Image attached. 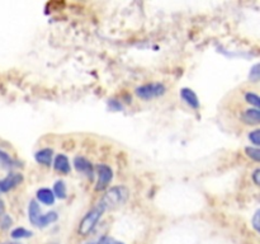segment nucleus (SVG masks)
Here are the masks:
<instances>
[{"label":"nucleus","instance_id":"obj_15","mask_svg":"<svg viewBox=\"0 0 260 244\" xmlns=\"http://www.w3.org/2000/svg\"><path fill=\"white\" fill-rule=\"evenodd\" d=\"M32 235V231L27 230L24 228H17L12 231L13 239H20V238H29Z\"/></svg>","mask_w":260,"mask_h":244},{"label":"nucleus","instance_id":"obj_6","mask_svg":"<svg viewBox=\"0 0 260 244\" xmlns=\"http://www.w3.org/2000/svg\"><path fill=\"white\" fill-rule=\"evenodd\" d=\"M180 97H182L183 101H184L188 106L192 107V108L196 109L200 107V99H198L197 94H196L192 89L183 88L182 90H180Z\"/></svg>","mask_w":260,"mask_h":244},{"label":"nucleus","instance_id":"obj_27","mask_svg":"<svg viewBox=\"0 0 260 244\" xmlns=\"http://www.w3.org/2000/svg\"><path fill=\"white\" fill-rule=\"evenodd\" d=\"M88 244H93V243H88Z\"/></svg>","mask_w":260,"mask_h":244},{"label":"nucleus","instance_id":"obj_19","mask_svg":"<svg viewBox=\"0 0 260 244\" xmlns=\"http://www.w3.org/2000/svg\"><path fill=\"white\" fill-rule=\"evenodd\" d=\"M260 78V65L259 64H255V65L251 68L250 73H249V79H250L251 81H254V83H256V81L259 80Z\"/></svg>","mask_w":260,"mask_h":244},{"label":"nucleus","instance_id":"obj_23","mask_svg":"<svg viewBox=\"0 0 260 244\" xmlns=\"http://www.w3.org/2000/svg\"><path fill=\"white\" fill-rule=\"evenodd\" d=\"M259 215H260V211L258 210L255 212V215H254V218H253V226H254V229H255L256 231H259V229H260V226H259Z\"/></svg>","mask_w":260,"mask_h":244},{"label":"nucleus","instance_id":"obj_11","mask_svg":"<svg viewBox=\"0 0 260 244\" xmlns=\"http://www.w3.org/2000/svg\"><path fill=\"white\" fill-rule=\"evenodd\" d=\"M52 154L53 151L51 149H42L36 152L35 158L40 164L50 165L51 162H52Z\"/></svg>","mask_w":260,"mask_h":244},{"label":"nucleus","instance_id":"obj_26","mask_svg":"<svg viewBox=\"0 0 260 244\" xmlns=\"http://www.w3.org/2000/svg\"><path fill=\"white\" fill-rule=\"evenodd\" d=\"M5 244H20V243H5Z\"/></svg>","mask_w":260,"mask_h":244},{"label":"nucleus","instance_id":"obj_1","mask_svg":"<svg viewBox=\"0 0 260 244\" xmlns=\"http://www.w3.org/2000/svg\"><path fill=\"white\" fill-rule=\"evenodd\" d=\"M128 190L123 186H116V187L109 188L106 195L99 201V206L104 211L117 207V206L126 202V200L128 198Z\"/></svg>","mask_w":260,"mask_h":244},{"label":"nucleus","instance_id":"obj_4","mask_svg":"<svg viewBox=\"0 0 260 244\" xmlns=\"http://www.w3.org/2000/svg\"><path fill=\"white\" fill-rule=\"evenodd\" d=\"M96 172H98V183L95 186L96 191H102L108 186L113 178V172L111 168L106 164H98L96 165Z\"/></svg>","mask_w":260,"mask_h":244},{"label":"nucleus","instance_id":"obj_10","mask_svg":"<svg viewBox=\"0 0 260 244\" xmlns=\"http://www.w3.org/2000/svg\"><path fill=\"white\" fill-rule=\"evenodd\" d=\"M37 200L45 205H53L55 202V195L50 188H40L37 191Z\"/></svg>","mask_w":260,"mask_h":244},{"label":"nucleus","instance_id":"obj_21","mask_svg":"<svg viewBox=\"0 0 260 244\" xmlns=\"http://www.w3.org/2000/svg\"><path fill=\"white\" fill-rule=\"evenodd\" d=\"M98 244H124V243H122V241L119 240H116V239L111 238V236H103V238H101V240L98 241Z\"/></svg>","mask_w":260,"mask_h":244},{"label":"nucleus","instance_id":"obj_20","mask_svg":"<svg viewBox=\"0 0 260 244\" xmlns=\"http://www.w3.org/2000/svg\"><path fill=\"white\" fill-rule=\"evenodd\" d=\"M249 139H250V141L253 142L254 145H258L260 144V131L259 130H254V131H251L250 134H249Z\"/></svg>","mask_w":260,"mask_h":244},{"label":"nucleus","instance_id":"obj_8","mask_svg":"<svg viewBox=\"0 0 260 244\" xmlns=\"http://www.w3.org/2000/svg\"><path fill=\"white\" fill-rule=\"evenodd\" d=\"M28 216H29V221L33 224V225L37 226L38 225V221H40L41 216V208L40 205L37 203V201L32 200L29 203V207H28Z\"/></svg>","mask_w":260,"mask_h":244},{"label":"nucleus","instance_id":"obj_17","mask_svg":"<svg viewBox=\"0 0 260 244\" xmlns=\"http://www.w3.org/2000/svg\"><path fill=\"white\" fill-rule=\"evenodd\" d=\"M12 165H13L12 158H10L5 151L0 150V167L9 168V167H12Z\"/></svg>","mask_w":260,"mask_h":244},{"label":"nucleus","instance_id":"obj_24","mask_svg":"<svg viewBox=\"0 0 260 244\" xmlns=\"http://www.w3.org/2000/svg\"><path fill=\"white\" fill-rule=\"evenodd\" d=\"M253 180H254V183H255L256 186L260 185V169H259V168H256V169L254 170Z\"/></svg>","mask_w":260,"mask_h":244},{"label":"nucleus","instance_id":"obj_14","mask_svg":"<svg viewBox=\"0 0 260 244\" xmlns=\"http://www.w3.org/2000/svg\"><path fill=\"white\" fill-rule=\"evenodd\" d=\"M53 195L57 196V198H65L66 197V186L65 183L62 182V180H57V182L55 183V186H53Z\"/></svg>","mask_w":260,"mask_h":244},{"label":"nucleus","instance_id":"obj_5","mask_svg":"<svg viewBox=\"0 0 260 244\" xmlns=\"http://www.w3.org/2000/svg\"><path fill=\"white\" fill-rule=\"evenodd\" d=\"M23 180V177L20 173H10L8 177H5L4 179L0 180V192H8L12 188H14L15 186L19 185Z\"/></svg>","mask_w":260,"mask_h":244},{"label":"nucleus","instance_id":"obj_9","mask_svg":"<svg viewBox=\"0 0 260 244\" xmlns=\"http://www.w3.org/2000/svg\"><path fill=\"white\" fill-rule=\"evenodd\" d=\"M74 165H75V168L79 170V172H83L89 175L93 174V167H91L90 162L86 160L85 158L76 157L75 160H74Z\"/></svg>","mask_w":260,"mask_h":244},{"label":"nucleus","instance_id":"obj_28","mask_svg":"<svg viewBox=\"0 0 260 244\" xmlns=\"http://www.w3.org/2000/svg\"><path fill=\"white\" fill-rule=\"evenodd\" d=\"M0 193H2V192H0Z\"/></svg>","mask_w":260,"mask_h":244},{"label":"nucleus","instance_id":"obj_16","mask_svg":"<svg viewBox=\"0 0 260 244\" xmlns=\"http://www.w3.org/2000/svg\"><path fill=\"white\" fill-rule=\"evenodd\" d=\"M245 101L248 102V103L253 104L255 108L259 109V106H260V99L259 97L256 96L255 93H253V92H248V93L245 94Z\"/></svg>","mask_w":260,"mask_h":244},{"label":"nucleus","instance_id":"obj_13","mask_svg":"<svg viewBox=\"0 0 260 244\" xmlns=\"http://www.w3.org/2000/svg\"><path fill=\"white\" fill-rule=\"evenodd\" d=\"M57 218H58V215H57V212H55V211H51V212L45 214V215L41 216L37 226H40V228H45V226L55 223V221L57 220Z\"/></svg>","mask_w":260,"mask_h":244},{"label":"nucleus","instance_id":"obj_3","mask_svg":"<svg viewBox=\"0 0 260 244\" xmlns=\"http://www.w3.org/2000/svg\"><path fill=\"white\" fill-rule=\"evenodd\" d=\"M165 92H167V88H165L164 84L150 83L139 86V88L136 89V96L139 97V98L145 99V101H149V99L161 97Z\"/></svg>","mask_w":260,"mask_h":244},{"label":"nucleus","instance_id":"obj_12","mask_svg":"<svg viewBox=\"0 0 260 244\" xmlns=\"http://www.w3.org/2000/svg\"><path fill=\"white\" fill-rule=\"evenodd\" d=\"M243 119L246 122V124L250 125H258L260 121V112L258 108H250L246 109L245 113H244Z\"/></svg>","mask_w":260,"mask_h":244},{"label":"nucleus","instance_id":"obj_22","mask_svg":"<svg viewBox=\"0 0 260 244\" xmlns=\"http://www.w3.org/2000/svg\"><path fill=\"white\" fill-rule=\"evenodd\" d=\"M2 228L3 229H7L12 225V219H10L9 215H4L3 216V220H2Z\"/></svg>","mask_w":260,"mask_h":244},{"label":"nucleus","instance_id":"obj_7","mask_svg":"<svg viewBox=\"0 0 260 244\" xmlns=\"http://www.w3.org/2000/svg\"><path fill=\"white\" fill-rule=\"evenodd\" d=\"M53 167L57 172L63 173V174H68L70 173V163H69L68 157H65L63 154H58L55 158V163H53Z\"/></svg>","mask_w":260,"mask_h":244},{"label":"nucleus","instance_id":"obj_2","mask_svg":"<svg viewBox=\"0 0 260 244\" xmlns=\"http://www.w3.org/2000/svg\"><path fill=\"white\" fill-rule=\"evenodd\" d=\"M103 212L104 210L99 205L96 206V207H94L93 210L89 211V212L83 218L80 225H79V234H80V235H88V234L95 228V225L98 224V221L101 220Z\"/></svg>","mask_w":260,"mask_h":244},{"label":"nucleus","instance_id":"obj_25","mask_svg":"<svg viewBox=\"0 0 260 244\" xmlns=\"http://www.w3.org/2000/svg\"><path fill=\"white\" fill-rule=\"evenodd\" d=\"M4 210H5L4 201H2V200H0V215H3V214H4Z\"/></svg>","mask_w":260,"mask_h":244},{"label":"nucleus","instance_id":"obj_18","mask_svg":"<svg viewBox=\"0 0 260 244\" xmlns=\"http://www.w3.org/2000/svg\"><path fill=\"white\" fill-rule=\"evenodd\" d=\"M245 152H246V155L250 158V159L255 160V162H259L260 160V150L258 149V147L248 146V147H245Z\"/></svg>","mask_w":260,"mask_h":244}]
</instances>
